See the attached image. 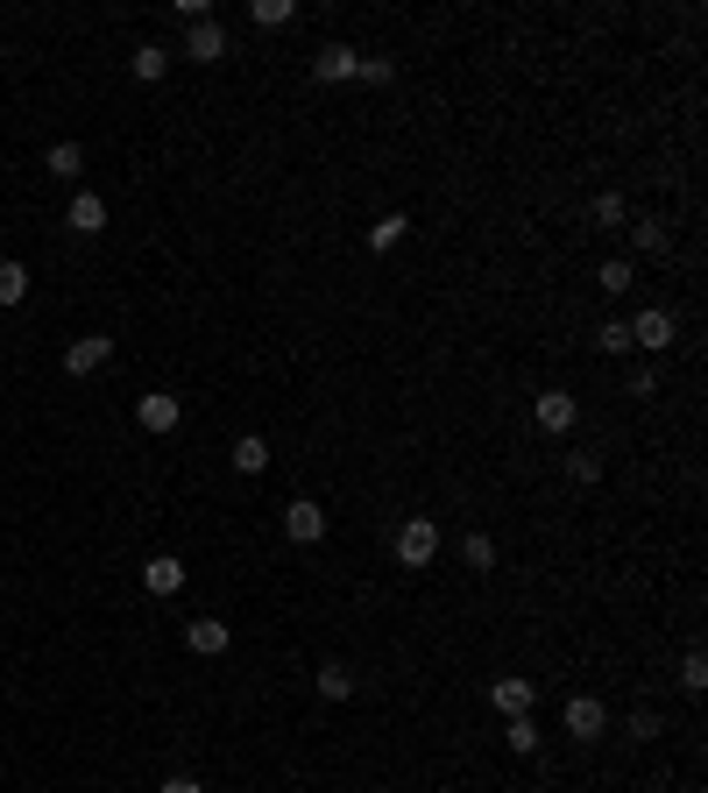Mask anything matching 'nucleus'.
<instances>
[{
    "mask_svg": "<svg viewBox=\"0 0 708 793\" xmlns=\"http://www.w3.org/2000/svg\"><path fill=\"white\" fill-rule=\"evenodd\" d=\"M128 72H135V78H142V86H157V78H163V72H171V57H163V50H157V43H142V50H135V57H128Z\"/></svg>",
    "mask_w": 708,
    "mask_h": 793,
    "instance_id": "obj_20",
    "label": "nucleus"
},
{
    "mask_svg": "<svg viewBox=\"0 0 708 793\" xmlns=\"http://www.w3.org/2000/svg\"><path fill=\"white\" fill-rule=\"evenodd\" d=\"M354 64H362V50H354V43H319V50H312V78H319V86H341V78H354Z\"/></svg>",
    "mask_w": 708,
    "mask_h": 793,
    "instance_id": "obj_8",
    "label": "nucleus"
},
{
    "mask_svg": "<svg viewBox=\"0 0 708 793\" xmlns=\"http://www.w3.org/2000/svg\"><path fill=\"white\" fill-rule=\"evenodd\" d=\"M135 426H142V432H178L184 426V404L171 390H149V397H135Z\"/></svg>",
    "mask_w": 708,
    "mask_h": 793,
    "instance_id": "obj_5",
    "label": "nucleus"
},
{
    "mask_svg": "<svg viewBox=\"0 0 708 793\" xmlns=\"http://www.w3.org/2000/svg\"><path fill=\"white\" fill-rule=\"evenodd\" d=\"M596 347H602V354H616V362H623V354H631V326H623V319H610V326L596 333Z\"/></svg>",
    "mask_w": 708,
    "mask_h": 793,
    "instance_id": "obj_27",
    "label": "nucleus"
},
{
    "mask_svg": "<svg viewBox=\"0 0 708 793\" xmlns=\"http://www.w3.org/2000/svg\"><path fill=\"white\" fill-rule=\"evenodd\" d=\"M652 390H659V368L637 362V368H631V397H652Z\"/></svg>",
    "mask_w": 708,
    "mask_h": 793,
    "instance_id": "obj_31",
    "label": "nucleus"
},
{
    "mask_svg": "<svg viewBox=\"0 0 708 793\" xmlns=\"http://www.w3.org/2000/svg\"><path fill=\"white\" fill-rule=\"evenodd\" d=\"M404 234H411V221H404V213H383V221H376V227H368V234H362V242H368V248H376V256H390V248L404 242Z\"/></svg>",
    "mask_w": 708,
    "mask_h": 793,
    "instance_id": "obj_17",
    "label": "nucleus"
},
{
    "mask_svg": "<svg viewBox=\"0 0 708 793\" xmlns=\"http://www.w3.org/2000/svg\"><path fill=\"white\" fill-rule=\"evenodd\" d=\"M567 482L596 489V482H602V453H567Z\"/></svg>",
    "mask_w": 708,
    "mask_h": 793,
    "instance_id": "obj_26",
    "label": "nucleus"
},
{
    "mask_svg": "<svg viewBox=\"0 0 708 793\" xmlns=\"http://www.w3.org/2000/svg\"><path fill=\"white\" fill-rule=\"evenodd\" d=\"M461 560L475 567V574H489V567H496V538H489V532H468V538H461Z\"/></svg>",
    "mask_w": 708,
    "mask_h": 793,
    "instance_id": "obj_22",
    "label": "nucleus"
},
{
    "mask_svg": "<svg viewBox=\"0 0 708 793\" xmlns=\"http://www.w3.org/2000/svg\"><path fill=\"white\" fill-rule=\"evenodd\" d=\"M354 78H362V86H390L397 64H390V57H362V64H354Z\"/></svg>",
    "mask_w": 708,
    "mask_h": 793,
    "instance_id": "obj_29",
    "label": "nucleus"
},
{
    "mask_svg": "<svg viewBox=\"0 0 708 793\" xmlns=\"http://www.w3.org/2000/svg\"><path fill=\"white\" fill-rule=\"evenodd\" d=\"M588 213H596V227H631V206H623V192H602Z\"/></svg>",
    "mask_w": 708,
    "mask_h": 793,
    "instance_id": "obj_23",
    "label": "nucleus"
},
{
    "mask_svg": "<svg viewBox=\"0 0 708 793\" xmlns=\"http://www.w3.org/2000/svg\"><path fill=\"white\" fill-rule=\"evenodd\" d=\"M248 22L256 29H283V22H298V8L291 0H248Z\"/></svg>",
    "mask_w": 708,
    "mask_h": 793,
    "instance_id": "obj_21",
    "label": "nucleus"
},
{
    "mask_svg": "<svg viewBox=\"0 0 708 793\" xmlns=\"http://www.w3.org/2000/svg\"><path fill=\"white\" fill-rule=\"evenodd\" d=\"M29 298V269L22 262H0V306H22Z\"/></svg>",
    "mask_w": 708,
    "mask_h": 793,
    "instance_id": "obj_24",
    "label": "nucleus"
},
{
    "mask_svg": "<svg viewBox=\"0 0 708 793\" xmlns=\"http://www.w3.org/2000/svg\"><path fill=\"white\" fill-rule=\"evenodd\" d=\"M283 538H291V546H319V538H326V503L291 496L283 503Z\"/></svg>",
    "mask_w": 708,
    "mask_h": 793,
    "instance_id": "obj_3",
    "label": "nucleus"
},
{
    "mask_svg": "<svg viewBox=\"0 0 708 793\" xmlns=\"http://www.w3.org/2000/svg\"><path fill=\"white\" fill-rule=\"evenodd\" d=\"M440 560V525L432 517H411V525L397 532V567H432Z\"/></svg>",
    "mask_w": 708,
    "mask_h": 793,
    "instance_id": "obj_4",
    "label": "nucleus"
},
{
    "mask_svg": "<svg viewBox=\"0 0 708 793\" xmlns=\"http://www.w3.org/2000/svg\"><path fill=\"white\" fill-rule=\"evenodd\" d=\"M560 730L575 737V744H596V737H610V708H602L596 695H567V708H560Z\"/></svg>",
    "mask_w": 708,
    "mask_h": 793,
    "instance_id": "obj_1",
    "label": "nucleus"
},
{
    "mask_svg": "<svg viewBox=\"0 0 708 793\" xmlns=\"http://www.w3.org/2000/svg\"><path fill=\"white\" fill-rule=\"evenodd\" d=\"M107 362H114V341H107V333H78V341L64 347V368H72V376H99Z\"/></svg>",
    "mask_w": 708,
    "mask_h": 793,
    "instance_id": "obj_9",
    "label": "nucleus"
},
{
    "mask_svg": "<svg viewBox=\"0 0 708 793\" xmlns=\"http://www.w3.org/2000/svg\"><path fill=\"white\" fill-rule=\"evenodd\" d=\"M631 737H637V744H652V737H659V716H652V708H631Z\"/></svg>",
    "mask_w": 708,
    "mask_h": 793,
    "instance_id": "obj_30",
    "label": "nucleus"
},
{
    "mask_svg": "<svg viewBox=\"0 0 708 793\" xmlns=\"http://www.w3.org/2000/svg\"><path fill=\"white\" fill-rule=\"evenodd\" d=\"M142 588H149V596H178V588H184V560H171V553H149V560H142Z\"/></svg>",
    "mask_w": 708,
    "mask_h": 793,
    "instance_id": "obj_12",
    "label": "nucleus"
},
{
    "mask_svg": "<svg viewBox=\"0 0 708 793\" xmlns=\"http://www.w3.org/2000/svg\"><path fill=\"white\" fill-rule=\"evenodd\" d=\"M489 708H496L503 722H511V716H532V708H538V687L517 681V673H503V681H489Z\"/></svg>",
    "mask_w": 708,
    "mask_h": 793,
    "instance_id": "obj_6",
    "label": "nucleus"
},
{
    "mask_svg": "<svg viewBox=\"0 0 708 793\" xmlns=\"http://www.w3.org/2000/svg\"><path fill=\"white\" fill-rule=\"evenodd\" d=\"M184 645H192L199 660H221V652L234 645V631H227L221 617H192V623H184Z\"/></svg>",
    "mask_w": 708,
    "mask_h": 793,
    "instance_id": "obj_11",
    "label": "nucleus"
},
{
    "mask_svg": "<svg viewBox=\"0 0 708 793\" xmlns=\"http://www.w3.org/2000/svg\"><path fill=\"white\" fill-rule=\"evenodd\" d=\"M0 383H8V376H0Z\"/></svg>",
    "mask_w": 708,
    "mask_h": 793,
    "instance_id": "obj_33",
    "label": "nucleus"
},
{
    "mask_svg": "<svg viewBox=\"0 0 708 793\" xmlns=\"http://www.w3.org/2000/svg\"><path fill=\"white\" fill-rule=\"evenodd\" d=\"M234 468H242V475H262L269 468V440L262 432H242V440H234Z\"/></svg>",
    "mask_w": 708,
    "mask_h": 793,
    "instance_id": "obj_18",
    "label": "nucleus"
},
{
    "mask_svg": "<svg viewBox=\"0 0 708 793\" xmlns=\"http://www.w3.org/2000/svg\"><path fill=\"white\" fill-rule=\"evenodd\" d=\"M319 701H347L354 695V666H341V660H326V666H319Z\"/></svg>",
    "mask_w": 708,
    "mask_h": 793,
    "instance_id": "obj_15",
    "label": "nucleus"
},
{
    "mask_svg": "<svg viewBox=\"0 0 708 793\" xmlns=\"http://www.w3.org/2000/svg\"><path fill=\"white\" fill-rule=\"evenodd\" d=\"M43 171H50V178H64V184H78V178H86V149H78V142H50Z\"/></svg>",
    "mask_w": 708,
    "mask_h": 793,
    "instance_id": "obj_14",
    "label": "nucleus"
},
{
    "mask_svg": "<svg viewBox=\"0 0 708 793\" xmlns=\"http://www.w3.org/2000/svg\"><path fill=\"white\" fill-rule=\"evenodd\" d=\"M532 418H538V432H553V440H560V432H575L581 426V404L567 397V390H546L532 404Z\"/></svg>",
    "mask_w": 708,
    "mask_h": 793,
    "instance_id": "obj_7",
    "label": "nucleus"
},
{
    "mask_svg": "<svg viewBox=\"0 0 708 793\" xmlns=\"http://www.w3.org/2000/svg\"><path fill=\"white\" fill-rule=\"evenodd\" d=\"M596 283H602V291H610V298H623V291H631V283H637V269L623 262V256H610V262H602V277H596Z\"/></svg>",
    "mask_w": 708,
    "mask_h": 793,
    "instance_id": "obj_25",
    "label": "nucleus"
},
{
    "mask_svg": "<svg viewBox=\"0 0 708 793\" xmlns=\"http://www.w3.org/2000/svg\"><path fill=\"white\" fill-rule=\"evenodd\" d=\"M666 242H673L666 221H631V248L637 256H666Z\"/></svg>",
    "mask_w": 708,
    "mask_h": 793,
    "instance_id": "obj_19",
    "label": "nucleus"
},
{
    "mask_svg": "<svg viewBox=\"0 0 708 793\" xmlns=\"http://www.w3.org/2000/svg\"><path fill=\"white\" fill-rule=\"evenodd\" d=\"M631 326V347H645V354H666L673 341H680V319H673L666 306H645L637 319H623Z\"/></svg>",
    "mask_w": 708,
    "mask_h": 793,
    "instance_id": "obj_2",
    "label": "nucleus"
},
{
    "mask_svg": "<svg viewBox=\"0 0 708 793\" xmlns=\"http://www.w3.org/2000/svg\"><path fill=\"white\" fill-rule=\"evenodd\" d=\"M157 793H206V786H199L192 772H171V780H157Z\"/></svg>",
    "mask_w": 708,
    "mask_h": 793,
    "instance_id": "obj_32",
    "label": "nucleus"
},
{
    "mask_svg": "<svg viewBox=\"0 0 708 793\" xmlns=\"http://www.w3.org/2000/svg\"><path fill=\"white\" fill-rule=\"evenodd\" d=\"M64 227H72V234H99V227H107V199H99V192H72Z\"/></svg>",
    "mask_w": 708,
    "mask_h": 793,
    "instance_id": "obj_13",
    "label": "nucleus"
},
{
    "mask_svg": "<svg viewBox=\"0 0 708 793\" xmlns=\"http://www.w3.org/2000/svg\"><path fill=\"white\" fill-rule=\"evenodd\" d=\"M184 57H192V64H221L227 57V29L213 22V14H206V22H192V29H184Z\"/></svg>",
    "mask_w": 708,
    "mask_h": 793,
    "instance_id": "obj_10",
    "label": "nucleus"
},
{
    "mask_svg": "<svg viewBox=\"0 0 708 793\" xmlns=\"http://www.w3.org/2000/svg\"><path fill=\"white\" fill-rule=\"evenodd\" d=\"M701 687H708V660H701V652H687V660H680V695H701Z\"/></svg>",
    "mask_w": 708,
    "mask_h": 793,
    "instance_id": "obj_28",
    "label": "nucleus"
},
{
    "mask_svg": "<svg viewBox=\"0 0 708 793\" xmlns=\"http://www.w3.org/2000/svg\"><path fill=\"white\" fill-rule=\"evenodd\" d=\"M503 744H511L517 758H532L538 744H546V730H538V722H532V716H511V722H503Z\"/></svg>",
    "mask_w": 708,
    "mask_h": 793,
    "instance_id": "obj_16",
    "label": "nucleus"
}]
</instances>
